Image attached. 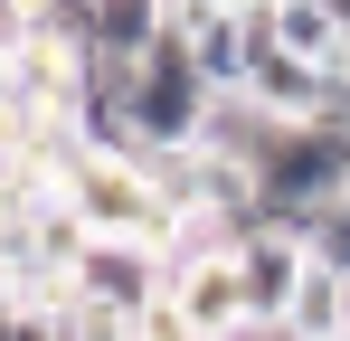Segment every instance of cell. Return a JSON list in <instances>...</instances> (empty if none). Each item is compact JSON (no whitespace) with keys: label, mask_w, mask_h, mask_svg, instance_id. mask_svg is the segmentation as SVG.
Wrapping results in <instances>:
<instances>
[{"label":"cell","mask_w":350,"mask_h":341,"mask_svg":"<svg viewBox=\"0 0 350 341\" xmlns=\"http://www.w3.org/2000/svg\"><path fill=\"white\" fill-rule=\"evenodd\" d=\"M57 313H66V332H76V341H133V323L105 313V303H85V294H66Z\"/></svg>","instance_id":"ba28073f"},{"label":"cell","mask_w":350,"mask_h":341,"mask_svg":"<svg viewBox=\"0 0 350 341\" xmlns=\"http://www.w3.org/2000/svg\"><path fill=\"white\" fill-rule=\"evenodd\" d=\"M180 0H95V66H142V57L171 38Z\"/></svg>","instance_id":"277c9868"},{"label":"cell","mask_w":350,"mask_h":341,"mask_svg":"<svg viewBox=\"0 0 350 341\" xmlns=\"http://www.w3.org/2000/svg\"><path fill=\"white\" fill-rule=\"evenodd\" d=\"M332 19H341V29H350V0H332Z\"/></svg>","instance_id":"30bf717a"},{"label":"cell","mask_w":350,"mask_h":341,"mask_svg":"<svg viewBox=\"0 0 350 341\" xmlns=\"http://www.w3.org/2000/svg\"><path fill=\"white\" fill-rule=\"evenodd\" d=\"M303 256H312V266H332V275H350V199L312 218V237H303Z\"/></svg>","instance_id":"52a82bcc"},{"label":"cell","mask_w":350,"mask_h":341,"mask_svg":"<svg viewBox=\"0 0 350 341\" xmlns=\"http://www.w3.org/2000/svg\"><path fill=\"white\" fill-rule=\"evenodd\" d=\"M341 332H350V275H332V266H303V294H293L284 341H341Z\"/></svg>","instance_id":"8992f818"},{"label":"cell","mask_w":350,"mask_h":341,"mask_svg":"<svg viewBox=\"0 0 350 341\" xmlns=\"http://www.w3.org/2000/svg\"><path fill=\"white\" fill-rule=\"evenodd\" d=\"M10 341H76V332H66V313L48 303V313H10Z\"/></svg>","instance_id":"9c48e42d"},{"label":"cell","mask_w":350,"mask_h":341,"mask_svg":"<svg viewBox=\"0 0 350 341\" xmlns=\"http://www.w3.org/2000/svg\"><path fill=\"white\" fill-rule=\"evenodd\" d=\"M275 38L322 76H350V29L332 19V0H275Z\"/></svg>","instance_id":"5b68a950"},{"label":"cell","mask_w":350,"mask_h":341,"mask_svg":"<svg viewBox=\"0 0 350 341\" xmlns=\"http://www.w3.org/2000/svg\"><path fill=\"white\" fill-rule=\"evenodd\" d=\"M76 294L105 303V313H123V323L142 332V313L171 294V256H161V247H133V237H95V256H85Z\"/></svg>","instance_id":"7a4b0ae2"},{"label":"cell","mask_w":350,"mask_h":341,"mask_svg":"<svg viewBox=\"0 0 350 341\" xmlns=\"http://www.w3.org/2000/svg\"><path fill=\"white\" fill-rule=\"evenodd\" d=\"M341 341H350V332H341Z\"/></svg>","instance_id":"8fae6325"},{"label":"cell","mask_w":350,"mask_h":341,"mask_svg":"<svg viewBox=\"0 0 350 341\" xmlns=\"http://www.w3.org/2000/svg\"><path fill=\"white\" fill-rule=\"evenodd\" d=\"M246 170H256L265 227H284L293 247H303L312 218L350 199V123H265V142H256Z\"/></svg>","instance_id":"6da1fadb"},{"label":"cell","mask_w":350,"mask_h":341,"mask_svg":"<svg viewBox=\"0 0 350 341\" xmlns=\"http://www.w3.org/2000/svg\"><path fill=\"white\" fill-rule=\"evenodd\" d=\"M303 247H293L284 227H256L246 247H237V284H246V323L256 332H275L284 341V323H293V294H303Z\"/></svg>","instance_id":"3957f363"}]
</instances>
